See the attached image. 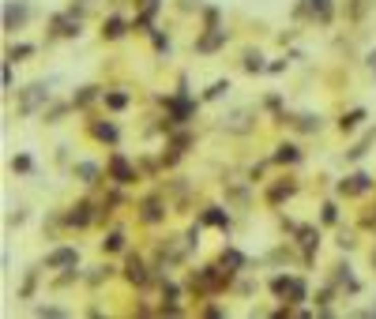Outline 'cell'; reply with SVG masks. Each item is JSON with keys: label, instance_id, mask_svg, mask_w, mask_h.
<instances>
[{"label": "cell", "instance_id": "1", "mask_svg": "<svg viewBox=\"0 0 376 319\" xmlns=\"http://www.w3.org/2000/svg\"><path fill=\"white\" fill-rule=\"evenodd\" d=\"M271 289H275V297H290L294 304L308 297V289H305V282H301V278H286V274H278L275 282H271Z\"/></svg>", "mask_w": 376, "mask_h": 319}, {"label": "cell", "instance_id": "2", "mask_svg": "<svg viewBox=\"0 0 376 319\" xmlns=\"http://www.w3.org/2000/svg\"><path fill=\"white\" fill-rule=\"evenodd\" d=\"M45 102H49V86H45V83H34V86H26V90H23L19 109H23V113H34L38 105H45Z\"/></svg>", "mask_w": 376, "mask_h": 319}, {"label": "cell", "instance_id": "3", "mask_svg": "<svg viewBox=\"0 0 376 319\" xmlns=\"http://www.w3.org/2000/svg\"><path fill=\"white\" fill-rule=\"evenodd\" d=\"M23 23H26V4L8 0V4H4V30H19Z\"/></svg>", "mask_w": 376, "mask_h": 319}, {"label": "cell", "instance_id": "4", "mask_svg": "<svg viewBox=\"0 0 376 319\" xmlns=\"http://www.w3.org/2000/svg\"><path fill=\"white\" fill-rule=\"evenodd\" d=\"M79 263V252L75 248H56V252L45 256V267H53V270H61V267H75Z\"/></svg>", "mask_w": 376, "mask_h": 319}, {"label": "cell", "instance_id": "5", "mask_svg": "<svg viewBox=\"0 0 376 319\" xmlns=\"http://www.w3.org/2000/svg\"><path fill=\"white\" fill-rule=\"evenodd\" d=\"M369 184H372L369 173H354V177H346L339 184V192H342V196H361V192H369Z\"/></svg>", "mask_w": 376, "mask_h": 319}, {"label": "cell", "instance_id": "6", "mask_svg": "<svg viewBox=\"0 0 376 319\" xmlns=\"http://www.w3.org/2000/svg\"><path fill=\"white\" fill-rule=\"evenodd\" d=\"M166 105H169V113H173V124H185V120L192 117V109H196V105H192V102L185 98V94H177V98H169Z\"/></svg>", "mask_w": 376, "mask_h": 319}, {"label": "cell", "instance_id": "7", "mask_svg": "<svg viewBox=\"0 0 376 319\" xmlns=\"http://www.w3.org/2000/svg\"><path fill=\"white\" fill-rule=\"evenodd\" d=\"M109 173L117 177V184H128V180H132V166L121 158V154H113V158H109Z\"/></svg>", "mask_w": 376, "mask_h": 319}, {"label": "cell", "instance_id": "8", "mask_svg": "<svg viewBox=\"0 0 376 319\" xmlns=\"http://www.w3.org/2000/svg\"><path fill=\"white\" fill-rule=\"evenodd\" d=\"M222 42H226V30L211 26V34H207V38H199V42H196V49H199V53H211V49H218Z\"/></svg>", "mask_w": 376, "mask_h": 319}, {"label": "cell", "instance_id": "9", "mask_svg": "<svg viewBox=\"0 0 376 319\" xmlns=\"http://www.w3.org/2000/svg\"><path fill=\"white\" fill-rule=\"evenodd\" d=\"M53 26H56V34H64V38H75V34H79V19H75V15H56Z\"/></svg>", "mask_w": 376, "mask_h": 319}, {"label": "cell", "instance_id": "10", "mask_svg": "<svg viewBox=\"0 0 376 319\" xmlns=\"http://www.w3.org/2000/svg\"><path fill=\"white\" fill-rule=\"evenodd\" d=\"M124 274H128L132 285H147V267H143L139 259H128V270H124Z\"/></svg>", "mask_w": 376, "mask_h": 319}, {"label": "cell", "instance_id": "11", "mask_svg": "<svg viewBox=\"0 0 376 319\" xmlns=\"http://www.w3.org/2000/svg\"><path fill=\"white\" fill-rule=\"evenodd\" d=\"M75 177H79L83 184H94V180H98V166H94V162H79V166H75Z\"/></svg>", "mask_w": 376, "mask_h": 319}, {"label": "cell", "instance_id": "12", "mask_svg": "<svg viewBox=\"0 0 376 319\" xmlns=\"http://www.w3.org/2000/svg\"><path fill=\"white\" fill-rule=\"evenodd\" d=\"M222 263L234 267V270H241V267H245V256H241L237 248H222Z\"/></svg>", "mask_w": 376, "mask_h": 319}, {"label": "cell", "instance_id": "13", "mask_svg": "<svg viewBox=\"0 0 376 319\" xmlns=\"http://www.w3.org/2000/svg\"><path fill=\"white\" fill-rule=\"evenodd\" d=\"M105 38H121L124 34V19L121 15H113V19H105V30H102Z\"/></svg>", "mask_w": 376, "mask_h": 319}, {"label": "cell", "instance_id": "14", "mask_svg": "<svg viewBox=\"0 0 376 319\" xmlns=\"http://www.w3.org/2000/svg\"><path fill=\"white\" fill-rule=\"evenodd\" d=\"M68 221H72V226H86V221H91V207H86V203H79V207L68 214Z\"/></svg>", "mask_w": 376, "mask_h": 319}, {"label": "cell", "instance_id": "15", "mask_svg": "<svg viewBox=\"0 0 376 319\" xmlns=\"http://www.w3.org/2000/svg\"><path fill=\"white\" fill-rule=\"evenodd\" d=\"M308 12H312V15L324 23V19L331 15V4H327V0H308Z\"/></svg>", "mask_w": 376, "mask_h": 319}, {"label": "cell", "instance_id": "16", "mask_svg": "<svg viewBox=\"0 0 376 319\" xmlns=\"http://www.w3.org/2000/svg\"><path fill=\"white\" fill-rule=\"evenodd\" d=\"M143 218H147V221H158V218H162V203H158V199H147V203H143Z\"/></svg>", "mask_w": 376, "mask_h": 319}, {"label": "cell", "instance_id": "17", "mask_svg": "<svg viewBox=\"0 0 376 319\" xmlns=\"http://www.w3.org/2000/svg\"><path fill=\"white\" fill-rule=\"evenodd\" d=\"M361 120H365V113H361V109H354V113H346V117H342L339 124H342V132H354Z\"/></svg>", "mask_w": 376, "mask_h": 319}, {"label": "cell", "instance_id": "18", "mask_svg": "<svg viewBox=\"0 0 376 319\" xmlns=\"http://www.w3.org/2000/svg\"><path fill=\"white\" fill-rule=\"evenodd\" d=\"M102 248H105V252H121V248H124V233H109L102 240Z\"/></svg>", "mask_w": 376, "mask_h": 319}, {"label": "cell", "instance_id": "19", "mask_svg": "<svg viewBox=\"0 0 376 319\" xmlns=\"http://www.w3.org/2000/svg\"><path fill=\"white\" fill-rule=\"evenodd\" d=\"M94 135H98V139H105V143H117V128H113V124H98V128H94Z\"/></svg>", "mask_w": 376, "mask_h": 319}, {"label": "cell", "instance_id": "20", "mask_svg": "<svg viewBox=\"0 0 376 319\" xmlns=\"http://www.w3.org/2000/svg\"><path fill=\"white\" fill-rule=\"evenodd\" d=\"M204 221H207V226H226V214H222V210H218V207H207Z\"/></svg>", "mask_w": 376, "mask_h": 319}, {"label": "cell", "instance_id": "21", "mask_svg": "<svg viewBox=\"0 0 376 319\" xmlns=\"http://www.w3.org/2000/svg\"><path fill=\"white\" fill-rule=\"evenodd\" d=\"M245 68H248V72H264V56H259V53H245Z\"/></svg>", "mask_w": 376, "mask_h": 319}, {"label": "cell", "instance_id": "22", "mask_svg": "<svg viewBox=\"0 0 376 319\" xmlns=\"http://www.w3.org/2000/svg\"><path fill=\"white\" fill-rule=\"evenodd\" d=\"M301 154H297V147H278V154H275V162H297Z\"/></svg>", "mask_w": 376, "mask_h": 319}, {"label": "cell", "instance_id": "23", "mask_svg": "<svg viewBox=\"0 0 376 319\" xmlns=\"http://www.w3.org/2000/svg\"><path fill=\"white\" fill-rule=\"evenodd\" d=\"M105 105H109V109H124V105H128V94H105Z\"/></svg>", "mask_w": 376, "mask_h": 319}, {"label": "cell", "instance_id": "24", "mask_svg": "<svg viewBox=\"0 0 376 319\" xmlns=\"http://www.w3.org/2000/svg\"><path fill=\"white\" fill-rule=\"evenodd\" d=\"M316 240H320V237H316V229H301V244H305V248H312Z\"/></svg>", "mask_w": 376, "mask_h": 319}, {"label": "cell", "instance_id": "25", "mask_svg": "<svg viewBox=\"0 0 376 319\" xmlns=\"http://www.w3.org/2000/svg\"><path fill=\"white\" fill-rule=\"evenodd\" d=\"M339 282H342L346 289H358V282H354V274H350V267H342V274H339Z\"/></svg>", "mask_w": 376, "mask_h": 319}, {"label": "cell", "instance_id": "26", "mask_svg": "<svg viewBox=\"0 0 376 319\" xmlns=\"http://www.w3.org/2000/svg\"><path fill=\"white\" fill-rule=\"evenodd\" d=\"M226 90H229V83H215V86H211V90H207V98H222Z\"/></svg>", "mask_w": 376, "mask_h": 319}, {"label": "cell", "instance_id": "27", "mask_svg": "<svg viewBox=\"0 0 376 319\" xmlns=\"http://www.w3.org/2000/svg\"><path fill=\"white\" fill-rule=\"evenodd\" d=\"M15 56H31V45H15V49H8V60H15Z\"/></svg>", "mask_w": 376, "mask_h": 319}, {"label": "cell", "instance_id": "28", "mask_svg": "<svg viewBox=\"0 0 376 319\" xmlns=\"http://www.w3.org/2000/svg\"><path fill=\"white\" fill-rule=\"evenodd\" d=\"M12 169H19V173H26V169H31V158H26V154H19V158L12 162Z\"/></svg>", "mask_w": 376, "mask_h": 319}, {"label": "cell", "instance_id": "29", "mask_svg": "<svg viewBox=\"0 0 376 319\" xmlns=\"http://www.w3.org/2000/svg\"><path fill=\"white\" fill-rule=\"evenodd\" d=\"M94 98V86H86V90L79 94V98H75V105H86V102H91Z\"/></svg>", "mask_w": 376, "mask_h": 319}, {"label": "cell", "instance_id": "30", "mask_svg": "<svg viewBox=\"0 0 376 319\" xmlns=\"http://www.w3.org/2000/svg\"><path fill=\"white\" fill-rule=\"evenodd\" d=\"M301 128L312 132V128H320V120H316V117H301Z\"/></svg>", "mask_w": 376, "mask_h": 319}, {"label": "cell", "instance_id": "31", "mask_svg": "<svg viewBox=\"0 0 376 319\" xmlns=\"http://www.w3.org/2000/svg\"><path fill=\"white\" fill-rule=\"evenodd\" d=\"M335 218H339V210H335L331 203H327V207H324V221H335Z\"/></svg>", "mask_w": 376, "mask_h": 319}, {"label": "cell", "instance_id": "32", "mask_svg": "<svg viewBox=\"0 0 376 319\" xmlns=\"http://www.w3.org/2000/svg\"><path fill=\"white\" fill-rule=\"evenodd\" d=\"M372 221H376V218H372Z\"/></svg>", "mask_w": 376, "mask_h": 319}, {"label": "cell", "instance_id": "33", "mask_svg": "<svg viewBox=\"0 0 376 319\" xmlns=\"http://www.w3.org/2000/svg\"><path fill=\"white\" fill-rule=\"evenodd\" d=\"M372 259H376V256H372Z\"/></svg>", "mask_w": 376, "mask_h": 319}]
</instances>
